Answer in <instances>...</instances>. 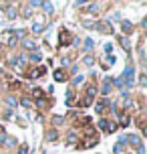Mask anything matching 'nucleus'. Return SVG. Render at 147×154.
Returning a JSON list of instances; mask_svg holds the SVG:
<instances>
[{"mask_svg":"<svg viewBox=\"0 0 147 154\" xmlns=\"http://www.w3.org/2000/svg\"><path fill=\"white\" fill-rule=\"evenodd\" d=\"M20 103H22L24 108H30V106H32V101L28 100V97H22V100H20Z\"/></svg>","mask_w":147,"mask_h":154,"instance_id":"22","label":"nucleus"},{"mask_svg":"<svg viewBox=\"0 0 147 154\" xmlns=\"http://www.w3.org/2000/svg\"><path fill=\"white\" fill-rule=\"evenodd\" d=\"M48 140H56V130H50V132H48Z\"/></svg>","mask_w":147,"mask_h":154,"instance_id":"26","label":"nucleus"},{"mask_svg":"<svg viewBox=\"0 0 147 154\" xmlns=\"http://www.w3.org/2000/svg\"><path fill=\"white\" fill-rule=\"evenodd\" d=\"M54 79H56V81H65V79H67V77H65V71L56 69V71H54Z\"/></svg>","mask_w":147,"mask_h":154,"instance_id":"12","label":"nucleus"},{"mask_svg":"<svg viewBox=\"0 0 147 154\" xmlns=\"http://www.w3.org/2000/svg\"><path fill=\"white\" fill-rule=\"evenodd\" d=\"M121 26H123V32H131V29H133V24L129 23V20H123Z\"/></svg>","mask_w":147,"mask_h":154,"instance_id":"15","label":"nucleus"},{"mask_svg":"<svg viewBox=\"0 0 147 154\" xmlns=\"http://www.w3.org/2000/svg\"><path fill=\"white\" fill-rule=\"evenodd\" d=\"M105 108H107V100H101V101H97L95 112H97V114H103V112H105Z\"/></svg>","mask_w":147,"mask_h":154,"instance_id":"8","label":"nucleus"},{"mask_svg":"<svg viewBox=\"0 0 147 154\" xmlns=\"http://www.w3.org/2000/svg\"><path fill=\"white\" fill-rule=\"evenodd\" d=\"M99 128H101V130H105V128H107V120L101 118V120H99Z\"/></svg>","mask_w":147,"mask_h":154,"instance_id":"25","label":"nucleus"},{"mask_svg":"<svg viewBox=\"0 0 147 154\" xmlns=\"http://www.w3.org/2000/svg\"><path fill=\"white\" fill-rule=\"evenodd\" d=\"M26 152H28V148L24 146V144H22V146H20V148H18V154H26Z\"/></svg>","mask_w":147,"mask_h":154,"instance_id":"29","label":"nucleus"},{"mask_svg":"<svg viewBox=\"0 0 147 154\" xmlns=\"http://www.w3.org/2000/svg\"><path fill=\"white\" fill-rule=\"evenodd\" d=\"M123 150H125V142H123V138H121V140L115 144V146H113V152H115V154H121Z\"/></svg>","mask_w":147,"mask_h":154,"instance_id":"9","label":"nucleus"},{"mask_svg":"<svg viewBox=\"0 0 147 154\" xmlns=\"http://www.w3.org/2000/svg\"><path fill=\"white\" fill-rule=\"evenodd\" d=\"M95 63V59L91 57V55H85V65H93Z\"/></svg>","mask_w":147,"mask_h":154,"instance_id":"24","label":"nucleus"},{"mask_svg":"<svg viewBox=\"0 0 147 154\" xmlns=\"http://www.w3.org/2000/svg\"><path fill=\"white\" fill-rule=\"evenodd\" d=\"M42 31H45L42 26H36V24H32V32H42Z\"/></svg>","mask_w":147,"mask_h":154,"instance_id":"27","label":"nucleus"},{"mask_svg":"<svg viewBox=\"0 0 147 154\" xmlns=\"http://www.w3.org/2000/svg\"><path fill=\"white\" fill-rule=\"evenodd\" d=\"M32 95H34L36 100H40V97H42V89H39V87H36V89H32Z\"/></svg>","mask_w":147,"mask_h":154,"instance_id":"21","label":"nucleus"},{"mask_svg":"<svg viewBox=\"0 0 147 154\" xmlns=\"http://www.w3.org/2000/svg\"><path fill=\"white\" fill-rule=\"evenodd\" d=\"M30 61H32V63H40V51H39V49H36V51H32Z\"/></svg>","mask_w":147,"mask_h":154,"instance_id":"13","label":"nucleus"},{"mask_svg":"<svg viewBox=\"0 0 147 154\" xmlns=\"http://www.w3.org/2000/svg\"><path fill=\"white\" fill-rule=\"evenodd\" d=\"M22 14H24V16H30V6H26V8H24V12H22Z\"/></svg>","mask_w":147,"mask_h":154,"instance_id":"36","label":"nucleus"},{"mask_svg":"<svg viewBox=\"0 0 147 154\" xmlns=\"http://www.w3.org/2000/svg\"><path fill=\"white\" fill-rule=\"evenodd\" d=\"M137 154H145V148H143V144H139V146H137Z\"/></svg>","mask_w":147,"mask_h":154,"instance_id":"32","label":"nucleus"},{"mask_svg":"<svg viewBox=\"0 0 147 154\" xmlns=\"http://www.w3.org/2000/svg\"><path fill=\"white\" fill-rule=\"evenodd\" d=\"M54 124H56V126H61V124H62V118H61V116H56V118H54Z\"/></svg>","mask_w":147,"mask_h":154,"instance_id":"33","label":"nucleus"},{"mask_svg":"<svg viewBox=\"0 0 147 154\" xmlns=\"http://www.w3.org/2000/svg\"><path fill=\"white\" fill-rule=\"evenodd\" d=\"M95 95H97V87H95V85H89L87 91H85V100H81V106H83V108L91 106L93 100H95Z\"/></svg>","mask_w":147,"mask_h":154,"instance_id":"1","label":"nucleus"},{"mask_svg":"<svg viewBox=\"0 0 147 154\" xmlns=\"http://www.w3.org/2000/svg\"><path fill=\"white\" fill-rule=\"evenodd\" d=\"M24 47H26V49H34V51H36V43H32V41H24Z\"/></svg>","mask_w":147,"mask_h":154,"instance_id":"20","label":"nucleus"},{"mask_svg":"<svg viewBox=\"0 0 147 154\" xmlns=\"http://www.w3.org/2000/svg\"><path fill=\"white\" fill-rule=\"evenodd\" d=\"M91 49H93V41H91V38H85V51L89 53Z\"/></svg>","mask_w":147,"mask_h":154,"instance_id":"18","label":"nucleus"},{"mask_svg":"<svg viewBox=\"0 0 147 154\" xmlns=\"http://www.w3.org/2000/svg\"><path fill=\"white\" fill-rule=\"evenodd\" d=\"M113 63H115V57L107 55V57H105V61H103V69H109V67H111Z\"/></svg>","mask_w":147,"mask_h":154,"instance_id":"10","label":"nucleus"},{"mask_svg":"<svg viewBox=\"0 0 147 154\" xmlns=\"http://www.w3.org/2000/svg\"><path fill=\"white\" fill-rule=\"evenodd\" d=\"M4 138H6V136H4V132H2V134H0V142H4Z\"/></svg>","mask_w":147,"mask_h":154,"instance_id":"38","label":"nucleus"},{"mask_svg":"<svg viewBox=\"0 0 147 154\" xmlns=\"http://www.w3.org/2000/svg\"><path fill=\"white\" fill-rule=\"evenodd\" d=\"M133 77H135V69H133V65H129V67L125 69L123 77H121V79H123V85L127 87V89H129V87L133 85Z\"/></svg>","mask_w":147,"mask_h":154,"instance_id":"2","label":"nucleus"},{"mask_svg":"<svg viewBox=\"0 0 147 154\" xmlns=\"http://www.w3.org/2000/svg\"><path fill=\"white\" fill-rule=\"evenodd\" d=\"M117 118H119V124H117V126H129V122H131L129 114H119Z\"/></svg>","mask_w":147,"mask_h":154,"instance_id":"6","label":"nucleus"},{"mask_svg":"<svg viewBox=\"0 0 147 154\" xmlns=\"http://www.w3.org/2000/svg\"><path fill=\"white\" fill-rule=\"evenodd\" d=\"M42 6H45V12H47V14H50V12H53V4H48V2H42Z\"/></svg>","mask_w":147,"mask_h":154,"instance_id":"19","label":"nucleus"},{"mask_svg":"<svg viewBox=\"0 0 147 154\" xmlns=\"http://www.w3.org/2000/svg\"><path fill=\"white\" fill-rule=\"evenodd\" d=\"M115 130H117V124H115V122H107V128H105V132H109V134H113Z\"/></svg>","mask_w":147,"mask_h":154,"instance_id":"14","label":"nucleus"},{"mask_svg":"<svg viewBox=\"0 0 147 154\" xmlns=\"http://www.w3.org/2000/svg\"><path fill=\"white\" fill-rule=\"evenodd\" d=\"M14 144H16L14 138H8V140H6V146H14Z\"/></svg>","mask_w":147,"mask_h":154,"instance_id":"35","label":"nucleus"},{"mask_svg":"<svg viewBox=\"0 0 147 154\" xmlns=\"http://www.w3.org/2000/svg\"><path fill=\"white\" fill-rule=\"evenodd\" d=\"M59 38H61V45H69V32L67 31H61V35H59Z\"/></svg>","mask_w":147,"mask_h":154,"instance_id":"11","label":"nucleus"},{"mask_svg":"<svg viewBox=\"0 0 147 154\" xmlns=\"http://www.w3.org/2000/svg\"><path fill=\"white\" fill-rule=\"evenodd\" d=\"M75 138H77V134H75V132H71V134H69V142H75Z\"/></svg>","mask_w":147,"mask_h":154,"instance_id":"34","label":"nucleus"},{"mask_svg":"<svg viewBox=\"0 0 147 154\" xmlns=\"http://www.w3.org/2000/svg\"><path fill=\"white\" fill-rule=\"evenodd\" d=\"M47 103H48L47 100H42V97H40V100H39V108H45V106H47Z\"/></svg>","mask_w":147,"mask_h":154,"instance_id":"31","label":"nucleus"},{"mask_svg":"<svg viewBox=\"0 0 147 154\" xmlns=\"http://www.w3.org/2000/svg\"><path fill=\"white\" fill-rule=\"evenodd\" d=\"M121 45H123L125 51H131V45H129V41H127L125 37H121Z\"/></svg>","mask_w":147,"mask_h":154,"instance_id":"17","label":"nucleus"},{"mask_svg":"<svg viewBox=\"0 0 147 154\" xmlns=\"http://www.w3.org/2000/svg\"><path fill=\"white\" fill-rule=\"evenodd\" d=\"M111 91H113V79H105L103 81V87H101V93L103 95H109Z\"/></svg>","mask_w":147,"mask_h":154,"instance_id":"4","label":"nucleus"},{"mask_svg":"<svg viewBox=\"0 0 147 154\" xmlns=\"http://www.w3.org/2000/svg\"><path fill=\"white\" fill-rule=\"evenodd\" d=\"M6 14H8V18H16V10H14V8H8Z\"/></svg>","mask_w":147,"mask_h":154,"instance_id":"23","label":"nucleus"},{"mask_svg":"<svg viewBox=\"0 0 147 154\" xmlns=\"http://www.w3.org/2000/svg\"><path fill=\"white\" fill-rule=\"evenodd\" d=\"M97 10H99V4H91L89 6V12H97Z\"/></svg>","mask_w":147,"mask_h":154,"instance_id":"28","label":"nucleus"},{"mask_svg":"<svg viewBox=\"0 0 147 154\" xmlns=\"http://www.w3.org/2000/svg\"><path fill=\"white\" fill-rule=\"evenodd\" d=\"M97 142H99L97 138H87V142H83V144H81V148H83V150H87V148H93V146H97Z\"/></svg>","mask_w":147,"mask_h":154,"instance_id":"7","label":"nucleus"},{"mask_svg":"<svg viewBox=\"0 0 147 154\" xmlns=\"http://www.w3.org/2000/svg\"><path fill=\"white\" fill-rule=\"evenodd\" d=\"M85 134L89 136V138H95V128H93V126H87V128H85Z\"/></svg>","mask_w":147,"mask_h":154,"instance_id":"16","label":"nucleus"},{"mask_svg":"<svg viewBox=\"0 0 147 154\" xmlns=\"http://www.w3.org/2000/svg\"><path fill=\"white\" fill-rule=\"evenodd\" d=\"M139 83L143 85V87H145V85H147V77H145V75H141V77H139Z\"/></svg>","mask_w":147,"mask_h":154,"instance_id":"30","label":"nucleus"},{"mask_svg":"<svg viewBox=\"0 0 147 154\" xmlns=\"http://www.w3.org/2000/svg\"><path fill=\"white\" fill-rule=\"evenodd\" d=\"M81 81H83V77L79 75V77H75V81H73V83H75V85H79V83H81Z\"/></svg>","mask_w":147,"mask_h":154,"instance_id":"37","label":"nucleus"},{"mask_svg":"<svg viewBox=\"0 0 147 154\" xmlns=\"http://www.w3.org/2000/svg\"><path fill=\"white\" fill-rule=\"evenodd\" d=\"M2 41H4V43H8L10 47H14L16 43H18V38H16V32L14 31H4V32H2Z\"/></svg>","mask_w":147,"mask_h":154,"instance_id":"3","label":"nucleus"},{"mask_svg":"<svg viewBox=\"0 0 147 154\" xmlns=\"http://www.w3.org/2000/svg\"><path fill=\"white\" fill-rule=\"evenodd\" d=\"M93 29H97V31H101V32H113L111 29H109V24L107 23H97V24H93Z\"/></svg>","mask_w":147,"mask_h":154,"instance_id":"5","label":"nucleus"}]
</instances>
